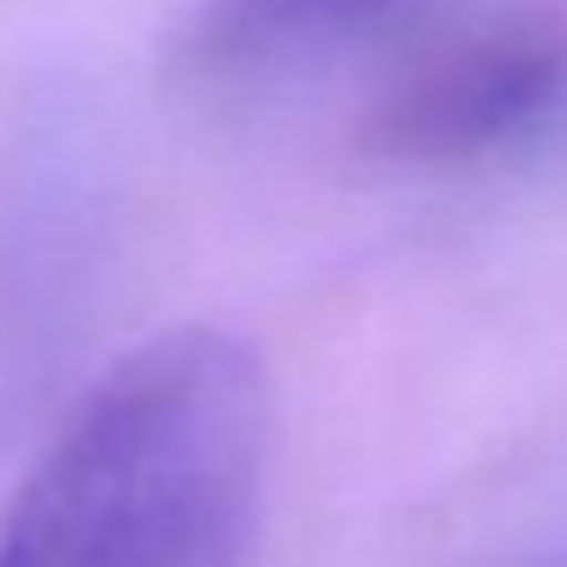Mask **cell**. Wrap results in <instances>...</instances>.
Masks as SVG:
<instances>
[{"label": "cell", "instance_id": "cell-2", "mask_svg": "<svg viewBox=\"0 0 567 567\" xmlns=\"http://www.w3.org/2000/svg\"><path fill=\"white\" fill-rule=\"evenodd\" d=\"M396 0H220L208 19V55L220 68H275L372 25Z\"/></svg>", "mask_w": 567, "mask_h": 567}, {"label": "cell", "instance_id": "cell-1", "mask_svg": "<svg viewBox=\"0 0 567 567\" xmlns=\"http://www.w3.org/2000/svg\"><path fill=\"white\" fill-rule=\"evenodd\" d=\"M269 384L245 342L177 330L116 360L0 525V567H245Z\"/></svg>", "mask_w": 567, "mask_h": 567}]
</instances>
